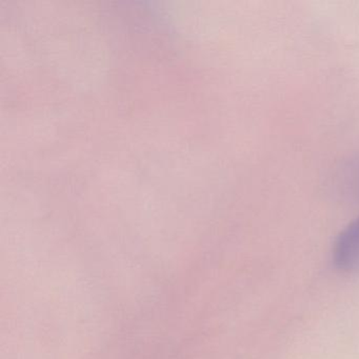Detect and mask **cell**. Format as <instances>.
Wrapping results in <instances>:
<instances>
[{"label":"cell","mask_w":359,"mask_h":359,"mask_svg":"<svg viewBox=\"0 0 359 359\" xmlns=\"http://www.w3.org/2000/svg\"><path fill=\"white\" fill-rule=\"evenodd\" d=\"M332 262L344 274L359 273V216L348 224L335 239Z\"/></svg>","instance_id":"1"},{"label":"cell","mask_w":359,"mask_h":359,"mask_svg":"<svg viewBox=\"0 0 359 359\" xmlns=\"http://www.w3.org/2000/svg\"><path fill=\"white\" fill-rule=\"evenodd\" d=\"M332 188L340 198L359 203V153L340 165L334 173Z\"/></svg>","instance_id":"2"}]
</instances>
